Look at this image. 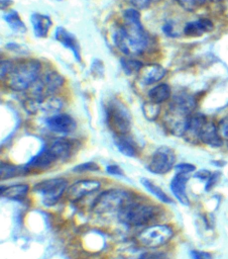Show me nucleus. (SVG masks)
Listing matches in <instances>:
<instances>
[{
	"label": "nucleus",
	"instance_id": "2",
	"mask_svg": "<svg viewBox=\"0 0 228 259\" xmlns=\"http://www.w3.org/2000/svg\"><path fill=\"white\" fill-rule=\"evenodd\" d=\"M41 65L35 59L18 61L12 64L8 73L7 84L14 91H24L31 87L38 79Z\"/></svg>",
	"mask_w": 228,
	"mask_h": 259
},
{
	"label": "nucleus",
	"instance_id": "46",
	"mask_svg": "<svg viewBox=\"0 0 228 259\" xmlns=\"http://www.w3.org/2000/svg\"><path fill=\"white\" fill-rule=\"evenodd\" d=\"M227 143H228V142H227Z\"/></svg>",
	"mask_w": 228,
	"mask_h": 259
},
{
	"label": "nucleus",
	"instance_id": "26",
	"mask_svg": "<svg viewBox=\"0 0 228 259\" xmlns=\"http://www.w3.org/2000/svg\"><path fill=\"white\" fill-rule=\"evenodd\" d=\"M29 170L26 168V166H16L9 163L1 162L0 166V177L2 180L9 179L18 175H23L27 173Z\"/></svg>",
	"mask_w": 228,
	"mask_h": 259
},
{
	"label": "nucleus",
	"instance_id": "11",
	"mask_svg": "<svg viewBox=\"0 0 228 259\" xmlns=\"http://www.w3.org/2000/svg\"><path fill=\"white\" fill-rule=\"evenodd\" d=\"M46 126L53 133L68 135L74 132L77 127L76 120L69 114H53L45 119Z\"/></svg>",
	"mask_w": 228,
	"mask_h": 259
},
{
	"label": "nucleus",
	"instance_id": "24",
	"mask_svg": "<svg viewBox=\"0 0 228 259\" xmlns=\"http://www.w3.org/2000/svg\"><path fill=\"white\" fill-rule=\"evenodd\" d=\"M170 95H172L170 87L165 83H161V84L154 86L148 92L149 100L154 103H157V104L169 99Z\"/></svg>",
	"mask_w": 228,
	"mask_h": 259
},
{
	"label": "nucleus",
	"instance_id": "9",
	"mask_svg": "<svg viewBox=\"0 0 228 259\" xmlns=\"http://www.w3.org/2000/svg\"><path fill=\"white\" fill-rule=\"evenodd\" d=\"M64 84V78L59 73L49 71L38 78L31 86L32 98L42 100L47 96L53 95Z\"/></svg>",
	"mask_w": 228,
	"mask_h": 259
},
{
	"label": "nucleus",
	"instance_id": "14",
	"mask_svg": "<svg viewBox=\"0 0 228 259\" xmlns=\"http://www.w3.org/2000/svg\"><path fill=\"white\" fill-rule=\"evenodd\" d=\"M54 38L60 44H62L65 48L69 49L73 53V55H74L75 59L77 60V62H81L82 61L79 42H78L76 36L73 33L68 31L65 27L59 26V27L55 28Z\"/></svg>",
	"mask_w": 228,
	"mask_h": 259
},
{
	"label": "nucleus",
	"instance_id": "35",
	"mask_svg": "<svg viewBox=\"0 0 228 259\" xmlns=\"http://www.w3.org/2000/svg\"><path fill=\"white\" fill-rule=\"evenodd\" d=\"M6 49L13 53H16V54H27L28 53V49L24 45H19V44H15V42H8L6 45Z\"/></svg>",
	"mask_w": 228,
	"mask_h": 259
},
{
	"label": "nucleus",
	"instance_id": "29",
	"mask_svg": "<svg viewBox=\"0 0 228 259\" xmlns=\"http://www.w3.org/2000/svg\"><path fill=\"white\" fill-rule=\"evenodd\" d=\"M120 64L126 75L138 74L140 69L143 67L142 62L135 59H130V58H121Z\"/></svg>",
	"mask_w": 228,
	"mask_h": 259
},
{
	"label": "nucleus",
	"instance_id": "42",
	"mask_svg": "<svg viewBox=\"0 0 228 259\" xmlns=\"http://www.w3.org/2000/svg\"><path fill=\"white\" fill-rule=\"evenodd\" d=\"M162 30H163V32H164L167 36H169V37H175V36H177L176 32L174 31L172 22H165L164 25L162 26Z\"/></svg>",
	"mask_w": 228,
	"mask_h": 259
},
{
	"label": "nucleus",
	"instance_id": "45",
	"mask_svg": "<svg viewBox=\"0 0 228 259\" xmlns=\"http://www.w3.org/2000/svg\"><path fill=\"white\" fill-rule=\"evenodd\" d=\"M209 1H212V2H218V1H222V0H209Z\"/></svg>",
	"mask_w": 228,
	"mask_h": 259
},
{
	"label": "nucleus",
	"instance_id": "28",
	"mask_svg": "<svg viewBox=\"0 0 228 259\" xmlns=\"http://www.w3.org/2000/svg\"><path fill=\"white\" fill-rule=\"evenodd\" d=\"M63 107V102L60 98L50 95L45 97L42 100H39L38 102V109L44 111V112H50L55 113Z\"/></svg>",
	"mask_w": 228,
	"mask_h": 259
},
{
	"label": "nucleus",
	"instance_id": "16",
	"mask_svg": "<svg viewBox=\"0 0 228 259\" xmlns=\"http://www.w3.org/2000/svg\"><path fill=\"white\" fill-rule=\"evenodd\" d=\"M47 147L54 155L56 160H67L75 151L74 142L65 138H59L53 140Z\"/></svg>",
	"mask_w": 228,
	"mask_h": 259
},
{
	"label": "nucleus",
	"instance_id": "8",
	"mask_svg": "<svg viewBox=\"0 0 228 259\" xmlns=\"http://www.w3.org/2000/svg\"><path fill=\"white\" fill-rule=\"evenodd\" d=\"M191 114L192 112L187 109L170 103L163 118L165 128L172 135L179 137L184 136L186 134Z\"/></svg>",
	"mask_w": 228,
	"mask_h": 259
},
{
	"label": "nucleus",
	"instance_id": "31",
	"mask_svg": "<svg viewBox=\"0 0 228 259\" xmlns=\"http://www.w3.org/2000/svg\"><path fill=\"white\" fill-rule=\"evenodd\" d=\"M176 1L184 9H186L188 11H193V10L197 9L199 6L203 5L204 3H206L209 0H176Z\"/></svg>",
	"mask_w": 228,
	"mask_h": 259
},
{
	"label": "nucleus",
	"instance_id": "44",
	"mask_svg": "<svg viewBox=\"0 0 228 259\" xmlns=\"http://www.w3.org/2000/svg\"><path fill=\"white\" fill-rule=\"evenodd\" d=\"M1 9H4V7L6 8L7 6H9L11 3H12V1L11 0H1Z\"/></svg>",
	"mask_w": 228,
	"mask_h": 259
},
{
	"label": "nucleus",
	"instance_id": "33",
	"mask_svg": "<svg viewBox=\"0 0 228 259\" xmlns=\"http://www.w3.org/2000/svg\"><path fill=\"white\" fill-rule=\"evenodd\" d=\"M137 259H169L166 253L160 251H148L142 253Z\"/></svg>",
	"mask_w": 228,
	"mask_h": 259
},
{
	"label": "nucleus",
	"instance_id": "41",
	"mask_svg": "<svg viewBox=\"0 0 228 259\" xmlns=\"http://www.w3.org/2000/svg\"><path fill=\"white\" fill-rule=\"evenodd\" d=\"M219 175H220L219 172H216V173L211 174V176L209 177V179L207 180V183H206V187H205V190H206V191H209V190L212 189V187H213V186L215 185V183L217 182Z\"/></svg>",
	"mask_w": 228,
	"mask_h": 259
},
{
	"label": "nucleus",
	"instance_id": "13",
	"mask_svg": "<svg viewBox=\"0 0 228 259\" xmlns=\"http://www.w3.org/2000/svg\"><path fill=\"white\" fill-rule=\"evenodd\" d=\"M166 71L165 69L158 64H146L138 72V80L143 85H151L160 81Z\"/></svg>",
	"mask_w": 228,
	"mask_h": 259
},
{
	"label": "nucleus",
	"instance_id": "39",
	"mask_svg": "<svg viewBox=\"0 0 228 259\" xmlns=\"http://www.w3.org/2000/svg\"><path fill=\"white\" fill-rule=\"evenodd\" d=\"M106 172L110 175H115V176H124V172L123 170L118 166V165H115V164H111V165H108L106 167Z\"/></svg>",
	"mask_w": 228,
	"mask_h": 259
},
{
	"label": "nucleus",
	"instance_id": "23",
	"mask_svg": "<svg viewBox=\"0 0 228 259\" xmlns=\"http://www.w3.org/2000/svg\"><path fill=\"white\" fill-rule=\"evenodd\" d=\"M29 187L27 184H15L10 186L1 185V196L12 199L22 200L28 193Z\"/></svg>",
	"mask_w": 228,
	"mask_h": 259
},
{
	"label": "nucleus",
	"instance_id": "4",
	"mask_svg": "<svg viewBox=\"0 0 228 259\" xmlns=\"http://www.w3.org/2000/svg\"><path fill=\"white\" fill-rule=\"evenodd\" d=\"M155 213L156 208L151 204L130 201L118 211V219L127 226L139 227L150 222Z\"/></svg>",
	"mask_w": 228,
	"mask_h": 259
},
{
	"label": "nucleus",
	"instance_id": "25",
	"mask_svg": "<svg viewBox=\"0 0 228 259\" xmlns=\"http://www.w3.org/2000/svg\"><path fill=\"white\" fill-rule=\"evenodd\" d=\"M4 20L9 25V27L14 31L18 33H24L26 31V25L22 21L21 17L19 16L18 12L15 10H11L9 12H6L3 15Z\"/></svg>",
	"mask_w": 228,
	"mask_h": 259
},
{
	"label": "nucleus",
	"instance_id": "3",
	"mask_svg": "<svg viewBox=\"0 0 228 259\" xmlns=\"http://www.w3.org/2000/svg\"><path fill=\"white\" fill-rule=\"evenodd\" d=\"M106 123L115 135H127L131 130V115L127 107L118 99H111L105 107Z\"/></svg>",
	"mask_w": 228,
	"mask_h": 259
},
{
	"label": "nucleus",
	"instance_id": "19",
	"mask_svg": "<svg viewBox=\"0 0 228 259\" xmlns=\"http://www.w3.org/2000/svg\"><path fill=\"white\" fill-rule=\"evenodd\" d=\"M56 161L54 155L50 152L47 146L42 148L34 157H32L25 165L29 169H45Z\"/></svg>",
	"mask_w": 228,
	"mask_h": 259
},
{
	"label": "nucleus",
	"instance_id": "20",
	"mask_svg": "<svg viewBox=\"0 0 228 259\" xmlns=\"http://www.w3.org/2000/svg\"><path fill=\"white\" fill-rule=\"evenodd\" d=\"M214 24L210 19L200 18L195 21L188 22L184 27V33L187 36H200L205 32L212 31Z\"/></svg>",
	"mask_w": 228,
	"mask_h": 259
},
{
	"label": "nucleus",
	"instance_id": "17",
	"mask_svg": "<svg viewBox=\"0 0 228 259\" xmlns=\"http://www.w3.org/2000/svg\"><path fill=\"white\" fill-rule=\"evenodd\" d=\"M207 121V118L201 114V113H192L190 115L189 118V122H188V127L186 131V134L184 135V137L191 143H196L199 142V136H200V132L203 127V125L205 124V122Z\"/></svg>",
	"mask_w": 228,
	"mask_h": 259
},
{
	"label": "nucleus",
	"instance_id": "30",
	"mask_svg": "<svg viewBox=\"0 0 228 259\" xmlns=\"http://www.w3.org/2000/svg\"><path fill=\"white\" fill-rule=\"evenodd\" d=\"M160 111V106L157 103H154L152 101H145L142 104V112L146 119L148 120H154L157 118Z\"/></svg>",
	"mask_w": 228,
	"mask_h": 259
},
{
	"label": "nucleus",
	"instance_id": "21",
	"mask_svg": "<svg viewBox=\"0 0 228 259\" xmlns=\"http://www.w3.org/2000/svg\"><path fill=\"white\" fill-rule=\"evenodd\" d=\"M30 21L33 27V32L36 37L43 38L47 35L49 28L51 26V20L50 18L41 13H33L30 16Z\"/></svg>",
	"mask_w": 228,
	"mask_h": 259
},
{
	"label": "nucleus",
	"instance_id": "40",
	"mask_svg": "<svg viewBox=\"0 0 228 259\" xmlns=\"http://www.w3.org/2000/svg\"><path fill=\"white\" fill-rule=\"evenodd\" d=\"M12 62L8 60H2L1 61V79L3 80L9 73L11 67H12Z\"/></svg>",
	"mask_w": 228,
	"mask_h": 259
},
{
	"label": "nucleus",
	"instance_id": "10",
	"mask_svg": "<svg viewBox=\"0 0 228 259\" xmlns=\"http://www.w3.org/2000/svg\"><path fill=\"white\" fill-rule=\"evenodd\" d=\"M175 163L176 154L174 150L169 147L161 146L154 151L146 168L153 174H165L176 166Z\"/></svg>",
	"mask_w": 228,
	"mask_h": 259
},
{
	"label": "nucleus",
	"instance_id": "12",
	"mask_svg": "<svg viewBox=\"0 0 228 259\" xmlns=\"http://www.w3.org/2000/svg\"><path fill=\"white\" fill-rule=\"evenodd\" d=\"M100 186H101V183L97 180L83 179V180L76 181L69 187V189L67 191L68 198L71 201L80 200L85 195L98 190L100 188Z\"/></svg>",
	"mask_w": 228,
	"mask_h": 259
},
{
	"label": "nucleus",
	"instance_id": "34",
	"mask_svg": "<svg viewBox=\"0 0 228 259\" xmlns=\"http://www.w3.org/2000/svg\"><path fill=\"white\" fill-rule=\"evenodd\" d=\"M217 128L221 139L228 142V116H225L219 121V123L217 124Z\"/></svg>",
	"mask_w": 228,
	"mask_h": 259
},
{
	"label": "nucleus",
	"instance_id": "27",
	"mask_svg": "<svg viewBox=\"0 0 228 259\" xmlns=\"http://www.w3.org/2000/svg\"><path fill=\"white\" fill-rule=\"evenodd\" d=\"M141 183L142 185L144 186V188L150 192L151 194H153L156 198H158L161 202H164V203H172L173 200L172 198L157 185H155L152 181H150L149 179L147 178H141Z\"/></svg>",
	"mask_w": 228,
	"mask_h": 259
},
{
	"label": "nucleus",
	"instance_id": "1",
	"mask_svg": "<svg viewBox=\"0 0 228 259\" xmlns=\"http://www.w3.org/2000/svg\"><path fill=\"white\" fill-rule=\"evenodd\" d=\"M115 46L124 55H139L148 46V34L145 31L140 13L135 8H128L123 12V23L119 25L113 35Z\"/></svg>",
	"mask_w": 228,
	"mask_h": 259
},
{
	"label": "nucleus",
	"instance_id": "32",
	"mask_svg": "<svg viewBox=\"0 0 228 259\" xmlns=\"http://www.w3.org/2000/svg\"><path fill=\"white\" fill-rule=\"evenodd\" d=\"M99 166L95 162H85L82 164H79L73 168V172L77 173H84V172H89V171H98Z\"/></svg>",
	"mask_w": 228,
	"mask_h": 259
},
{
	"label": "nucleus",
	"instance_id": "18",
	"mask_svg": "<svg viewBox=\"0 0 228 259\" xmlns=\"http://www.w3.org/2000/svg\"><path fill=\"white\" fill-rule=\"evenodd\" d=\"M200 142L209 145L211 147H220L223 144V140L221 139L217 125H215L214 122L212 121H206L205 124L203 125L200 136H199Z\"/></svg>",
	"mask_w": 228,
	"mask_h": 259
},
{
	"label": "nucleus",
	"instance_id": "5",
	"mask_svg": "<svg viewBox=\"0 0 228 259\" xmlns=\"http://www.w3.org/2000/svg\"><path fill=\"white\" fill-rule=\"evenodd\" d=\"M131 201L127 191L122 189H108L100 193L92 204V210L97 213L119 211Z\"/></svg>",
	"mask_w": 228,
	"mask_h": 259
},
{
	"label": "nucleus",
	"instance_id": "22",
	"mask_svg": "<svg viewBox=\"0 0 228 259\" xmlns=\"http://www.w3.org/2000/svg\"><path fill=\"white\" fill-rule=\"evenodd\" d=\"M114 143L120 153L127 157H135L138 152V148L135 142L127 135H114Z\"/></svg>",
	"mask_w": 228,
	"mask_h": 259
},
{
	"label": "nucleus",
	"instance_id": "38",
	"mask_svg": "<svg viewBox=\"0 0 228 259\" xmlns=\"http://www.w3.org/2000/svg\"><path fill=\"white\" fill-rule=\"evenodd\" d=\"M130 2L135 9L144 10L150 6L152 0H130Z\"/></svg>",
	"mask_w": 228,
	"mask_h": 259
},
{
	"label": "nucleus",
	"instance_id": "15",
	"mask_svg": "<svg viewBox=\"0 0 228 259\" xmlns=\"http://www.w3.org/2000/svg\"><path fill=\"white\" fill-rule=\"evenodd\" d=\"M189 180V175L185 173H177L170 181V190L175 197L184 205H189L190 200L187 195L186 187Z\"/></svg>",
	"mask_w": 228,
	"mask_h": 259
},
{
	"label": "nucleus",
	"instance_id": "37",
	"mask_svg": "<svg viewBox=\"0 0 228 259\" xmlns=\"http://www.w3.org/2000/svg\"><path fill=\"white\" fill-rule=\"evenodd\" d=\"M190 256L191 259H213L210 253L201 250H192L190 252Z\"/></svg>",
	"mask_w": 228,
	"mask_h": 259
},
{
	"label": "nucleus",
	"instance_id": "36",
	"mask_svg": "<svg viewBox=\"0 0 228 259\" xmlns=\"http://www.w3.org/2000/svg\"><path fill=\"white\" fill-rule=\"evenodd\" d=\"M175 169H176L177 173L189 174L191 172H194L196 170V167H195V165L190 164V163H180L175 166Z\"/></svg>",
	"mask_w": 228,
	"mask_h": 259
},
{
	"label": "nucleus",
	"instance_id": "7",
	"mask_svg": "<svg viewBox=\"0 0 228 259\" xmlns=\"http://www.w3.org/2000/svg\"><path fill=\"white\" fill-rule=\"evenodd\" d=\"M174 236L173 229L167 225H154L142 230L137 239L140 244L148 248H157L165 245Z\"/></svg>",
	"mask_w": 228,
	"mask_h": 259
},
{
	"label": "nucleus",
	"instance_id": "43",
	"mask_svg": "<svg viewBox=\"0 0 228 259\" xmlns=\"http://www.w3.org/2000/svg\"><path fill=\"white\" fill-rule=\"evenodd\" d=\"M210 176H211V173H210L208 170H205V169L199 170V171L195 174V177L200 178V179H203V180H208Z\"/></svg>",
	"mask_w": 228,
	"mask_h": 259
},
{
	"label": "nucleus",
	"instance_id": "6",
	"mask_svg": "<svg viewBox=\"0 0 228 259\" xmlns=\"http://www.w3.org/2000/svg\"><path fill=\"white\" fill-rule=\"evenodd\" d=\"M68 181L65 178H50L36 183L33 190L40 194L43 204L52 205L62 197L67 189Z\"/></svg>",
	"mask_w": 228,
	"mask_h": 259
}]
</instances>
